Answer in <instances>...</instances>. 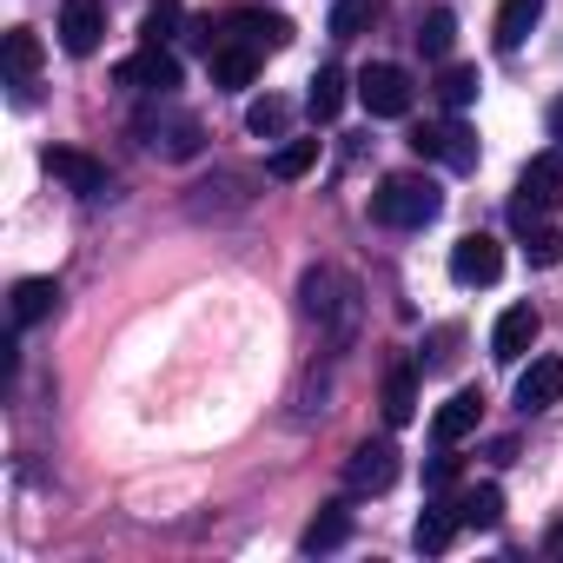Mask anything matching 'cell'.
Segmentation results:
<instances>
[{"mask_svg": "<svg viewBox=\"0 0 563 563\" xmlns=\"http://www.w3.org/2000/svg\"><path fill=\"white\" fill-rule=\"evenodd\" d=\"M457 530H464V523H457V510H424V517H418V530H411V543L438 556V550H451V537H457Z\"/></svg>", "mask_w": 563, "mask_h": 563, "instance_id": "cell-26", "label": "cell"}, {"mask_svg": "<svg viewBox=\"0 0 563 563\" xmlns=\"http://www.w3.org/2000/svg\"><path fill=\"white\" fill-rule=\"evenodd\" d=\"M113 80H120V87H133V93H159V100H166V93L179 87V60H173L166 47H153V41H146L140 54H126V60L113 67Z\"/></svg>", "mask_w": 563, "mask_h": 563, "instance_id": "cell-7", "label": "cell"}, {"mask_svg": "<svg viewBox=\"0 0 563 563\" xmlns=\"http://www.w3.org/2000/svg\"><path fill=\"white\" fill-rule=\"evenodd\" d=\"M537 14H543V0H504V8H497V54H517L530 41Z\"/></svg>", "mask_w": 563, "mask_h": 563, "instance_id": "cell-19", "label": "cell"}, {"mask_svg": "<svg viewBox=\"0 0 563 563\" xmlns=\"http://www.w3.org/2000/svg\"><path fill=\"white\" fill-rule=\"evenodd\" d=\"M556 206H563V146H556V153H537V159L523 166L517 199H510V225L530 232V225H543Z\"/></svg>", "mask_w": 563, "mask_h": 563, "instance_id": "cell-3", "label": "cell"}, {"mask_svg": "<svg viewBox=\"0 0 563 563\" xmlns=\"http://www.w3.org/2000/svg\"><path fill=\"white\" fill-rule=\"evenodd\" d=\"M140 34H146L153 47H166V41L179 34V0H146V21H140Z\"/></svg>", "mask_w": 563, "mask_h": 563, "instance_id": "cell-30", "label": "cell"}, {"mask_svg": "<svg viewBox=\"0 0 563 563\" xmlns=\"http://www.w3.org/2000/svg\"><path fill=\"white\" fill-rule=\"evenodd\" d=\"M451 510H457L464 530H497V523H504V490H497V484H477V490H464Z\"/></svg>", "mask_w": 563, "mask_h": 563, "instance_id": "cell-18", "label": "cell"}, {"mask_svg": "<svg viewBox=\"0 0 563 563\" xmlns=\"http://www.w3.org/2000/svg\"><path fill=\"white\" fill-rule=\"evenodd\" d=\"M34 67H41V41H34V27H14V34H8V80L27 87Z\"/></svg>", "mask_w": 563, "mask_h": 563, "instance_id": "cell-25", "label": "cell"}, {"mask_svg": "<svg viewBox=\"0 0 563 563\" xmlns=\"http://www.w3.org/2000/svg\"><path fill=\"white\" fill-rule=\"evenodd\" d=\"M54 306H60V286H54V278H21V286H14V325H21V332L41 325V319H54Z\"/></svg>", "mask_w": 563, "mask_h": 563, "instance_id": "cell-17", "label": "cell"}, {"mask_svg": "<svg viewBox=\"0 0 563 563\" xmlns=\"http://www.w3.org/2000/svg\"><path fill=\"white\" fill-rule=\"evenodd\" d=\"M451 477H457V464H451V457H431V471H424V484H431V490H444Z\"/></svg>", "mask_w": 563, "mask_h": 563, "instance_id": "cell-32", "label": "cell"}, {"mask_svg": "<svg viewBox=\"0 0 563 563\" xmlns=\"http://www.w3.org/2000/svg\"><path fill=\"white\" fill-rule=\"evenodd\" d=\"M556 543H563V530H556Z\"/></svg>", "mask_w": 563, "mask_h": 563, "instance_id": "cell-34", "label": "cell"}, {"mask_svg": "<svg viewBox=\"0 0 563 563\" xmlns=\"http://www.w3.org/2000/svg\"><path fill=\"white\" fill-rule=\"evenodd\" d=\"M550 133H556V140H563V100H556V107H550Z\"/></svg>", "mask_w": 563, "mask_h": 563, "instance_id": "cell-33", "label": "cell"}, {"mask_svg": "<svg viewBox=\"0 0 563 563\" xmlns=\"http://www.w3.org/2000/svg\"><path fill=\"white\" fill-rule=\"evenodd\" d=\"M312 166H319V140H286V146L265 159V173H272V179H306Z\"/></svg>", "mask_w": 563, "mask_h": 563, "instance_id": "cell-22", "label": "cell"}, {"mask_svg": "<svg viewBox=\"0 0 563 563\" xmlns=\"http://www.w3.org/2000/svg\"><path fill=\"white\" fill-rule=\"evenodd\" d=\"M258 60H265L258 47H245V41H225V34H219V41L206 47V67H212V87H252V74H258Z\"/></svg>", "mask_w": 563, "mask_h": 563, "instance_id": "cell-12", "label": "cell"}, {"mask_svg": "<svg viewBox=\"0 0 563 563\" xmlns=\"http://www.w3.org/2000/svg\"><path fill=\"white\" fill-rule=\"evenodd\" d=\"M530 345H537V312H530V306H510V312L497 319V332H490V358H497V365H523Z\"/></svg>", "mask_w": 563, "mask_h": 563, "instance_id": "cell-13", "label": "cell"}, {"mask_svg": "<svg viewBox=\"0 0 563 563\" xmlns=\"http://www.w3.org/2000/svg\"><path fill=\"white\" fill-rule=\"evenodd\" d=\"M286 120H292V107H286V100H272V93L245 107V126H252L258 140H278V133H286Z\"/></svg>", "mask_w": 563, "mask_h": 563, "instance_id": "cell-28", "label": "cell"}, {"mask_svg": "<svg viewBox=\"0 0 563 563\" xmlns=\"http://www.w3.org/2000/svg\"><path fill=\"white\" fill-rule=\"evenodd\" d=\"M378 14H385V0H339V8H332V34L358 41L365 27H378Z\"/></svg>", "mask_w": 563, "mask_h": 563, "instance_id": "cell-23", "label": "cell"}, {"mask_svg": "<svg viewBox=\"0 0 563 563\" xmlns=\"http://www.w3.org/2000/svg\"><path fill=\"white\" fill-rule=\"evenodd\" d=\"M451 41H457L451 8H431V14L418 21V54H424V60H444V54H451Z\"/></svg>", "mask_w": 563, "mask_h": 563, "instance_id": "cell-24", "label": "cell"}, {"mask_svg": "<svg viewBox=\"0 0 563 563\" xmlns=\"http://www.w3.org/2000/svg\"><path fill=\"white\" fill-rule=\"evenodd\" d=\"M345 537H352V510H345V504H325V510H319V517L306 523V537H299V543H306V550L319 556V550H339Z\"/></svg>", "mask_w": 563, "mask_h": 563, "instance_id": "cell-20", "label": "cell"}, {"mask_svg": "<svg viewBox=\"0 0 563 563\" xmlns=\"http://www.w3.org/2000/svg\"><path fill=\"white\" fill-rule=\"evenodd\" d=\"M477 418H484V391H451V398L438 405V418H431V438L451 451L457 438H471V431H477Z\"/></svg>", "mask_w": 563, "mask_h": 563, "instance_id": "cell-14", "label": "cell"}, {"mask_svg": "<svg viewBox=\"0 0 563 563\" xmlns=\"http://www.w3.org/2000/svg\"><path fill=\"white\" fill-rule=\"evenodd\" d=\"M358 100H365L372 120H405L411 113V74L391 67V60H378V67L358 74Z\"/></svg>", "mask_w": 563, "mask_h": 563, "instance_id": "cell-4", "label": "cell"}, {"mask_svg": "<svg viewBox=\"0 0 563 563\" xmlns=\"http://www.w3.org/2000/svg\"><path fill=\"white\" fill-rule=\"evenodd\" d=\"M41 166H47L67 192H80V199H100V192H107V166H100L93 153H80V146H47Z\"/></svg>", "mask_w": 563, "mask_h": 563, "instance_id": "cell-10", "label": "cell"}, {"mask_svg": "<svg viewBox=\"0 0 563 563\" xmlns=\"http://www.w3.org/2000/svg\"><path fill=\"white\" fill-rule=\"evenodd\" d=\"M107 41V0H60V47L87 60Z\"/></svg>", "mask_w": 563, "mask_h": 563, "instance_id": "cell-9", "label": "cell"}, {"mask_svg": "<svg viewBox=\"0 0 563 563\" xmlns=\"http://www.w3.org/2000/svg\"><path fill=\"white\" fill-rule=\"evenodd\" d=\"M146 133H159V126H146ZM153 146H159L166 159H192V153H199V120H173Z\"/></svg>", "mask_w": 563, "mask_h": 563, "instance_id": "cell-29", "label": "cell"}, {"mask_svg": "<svg viewBox=\"0 0 563 563\" xmlns=\"http://www.w3.org/2000/svg\"><path fill=\"white\" fill-rule=\"evenodd\" d=\"M372 212H378V225L418 232V225H431V219L444 212V192H438L431 179H418V173H391V179L372 192Z\"/></svg>", "mask_w": 563, "mask_h": 563, "instance_id": "cell-2", "label": "cell"}, {"mask_svg": "<svg viewBox=\"0 0 563 563\" xmlns=\"http://www.w3.org/2000/svg\"><path fill=\"white\" fill-rule=\"evenodd\" d=\"M523 258H530L537 272L563 265V232H556V225H530V232H523Z\"/></svg>", "mask_w": 563, "mask_h": 563, "instance_id": "cell-27", "label": "cell"}, {"mask_svg": "<svg viewBox=\"0 0 563 563\" xmlns=\"http://www.w3.org/2000/svg\"><path fill=\"white\" fill-rule=\"evenodd\" d=\"M306 107H312V120H319V126H325V120H339V107H345V74H339V67H319V74H312Z\"/></svg>", "mask_w": 563, "mask_h": 563, "instance_id": "cell-21", "label": "cell"}, {"mask_svg": "<svg viewBox=\"0 0 563 563\" xmlns=\"http://www.w3.org/2000/svg\"><path fill=\"white\" fill-rule=\"evenodd\" d=\"M219 34H225V41H245V47H258V54H278V47L292 41V21H286V14H225Z\"/></svg>", "mask_w": 563, "mask_h": 563, "instance_id": "cell-11", "label": "cell"}, {"mask_svg": "<svg viewBox=\"0 0 563 563\" xmlns=\"http://www.w3.org/2000/svg\"><path fill=\"white\" fill-rule=\"evenodd\" d=\"M438 100L444 107H471L477 100V67H444L438 74Z\"/></svg>", "mask_w": 563, "mask_h": 563, "instance_id": "cell-31", "label": "cell"}, {"mask_svg": "<svg viewBox=\"0 0 563 563\" xmlns=\"http://www.w3.org/2000/svg\"><path fill=\"white\" fill-rule=\"evenodd\" d=\"M345 484H352L358 497L391 490V484H398V444H391V438H365V444L345 457Z\"/></svg>", "mask_w": 563, "mask_h": 563, "instance_id": "cell-5", "label": "cell"}, {"mask_svg": "<svg viewBox=\"0 0 563 563\" xmlns=\"http://www.w3.org/2000/svg\"><path fill=\"white\" fill-rule=\"evenodd\" d=\"M563 398V358H530L517 378V411H550Z\"/></svg>", "mask_w": 563, "mask_h": 563, "instance_id": "cell-15", "label": "cell"}, {"mask_svg": "<svg viewBox=\"0 0 563 563\" xmlns=\"http://www.w3.org/2000/svg\"><path fill=\"white\" fill-rule=\"evenodd\" d=\"M378 411H385L391 431L418 418V372H411V365H391V372H385V398H378Z\"/></svg>", "mask_w": 563, "mask_h": 563, "instance_id": "cell-16", "label": "cell"}, {"mask_svg": "<svg viewBox=\"0 0 563 563\" xmlns=\"http://www.w3.org/2000/svg\"><path fill=\"white\" fill-rule=\"evenodd\" d=\"M497 272H504V245L490 232H464L451 245V278L471 292V286H497Z\"/></svg>", "mask_w": 563, "mask_h": 563, "instance_id": "cell-6", "label": "cell"}, {"mask_svg": "<svg viewBox=\"0 0 563 563\" xmlns=\"http://www.w3.org/2000/svg\"><path fill=\"white\" fill-rule=\"evenodd\" d=\"M411 146H418L424 159H444L451 173H471V166H477V133H471L464 120H444V126H418V133H411Z\"/></svg>", "mask_w": 563, "mask_h": 563, "instance_id": "cell-8", "label": "cell"}, {"mask_svg": "<svg viewBox=\"0 0 563 563\" xmlns=\"http://www.w3.org/2000/svg\"><path fill=\"white\" fill-rule=\"evenodd\" d=\"M299 306H306V319L325 332L332 352H352V345H358L365 299H358V286H352L339 265H306V278H299Z\"/></svg>", "mask_w": 563, "mask_h": 563, "instance_id": "cell-1", "label": "cell"}]
</instances>
